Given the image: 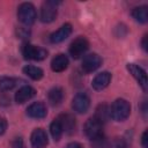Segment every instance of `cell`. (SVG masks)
Masks as SVG:
<instances>
[{
	"mask_svg": "<svg viewBox=\"0 0 148 148\" xmlns=\"http://www.w3.org/2000/svg\"><path fill=\"white\" fill-rule=\"evenodd\" d=\"M130 113H131V104L124 98L116 99L110 108V117L116 121H124L125 119L128 118Z\"/></svg>",
	"mask_w": 148,
	"mask_h": 148,
	"instance_id": "1",
	"label": "cell"
},
{
	"mask_svg": "<svg viewBox=\"0 0 148 148\" xmlns=\"http://www.w3.org/2000/svg\"><path fill=\"white\" fill-rule=\"evenodd\" d=\"M37 17L36 14V8L32 3L30 2H23L18 6L17 8V18L21 23H23L24 25H31L35 23Z\"/></svg>",
	"mask_w": 148,
	"mask_h": 148,
	"instance_id": "2",
	"label": "cell"
},
{
	"mask_svg": "<svg viewBox=\"0 0 148 148\" xmlns=\"http://www.w3.org/2000/svg\"><path fill=\"white\" fill-rule=\"evenodd\" d=\"M83 131H84V134L87 135V138L95 141L103 136V124L101 121H98L95 117H91L86 121Z\"/></svg>",
	"mask_w": 148,
	"mask_h": 148,
	"instance_id": "3",
	"label": "cell"
},
{
	"mask_svg": "<svg viewBox=\"0 0 148 148\" xmlns=\"http://www.w3.org/2000/svg\"><path fill=\"white\" fill-rule=\"evenodd\" d=\"M22 53L24 56L25 59H29V60H37V61H40V60H44L46 57H47V51L43 47H39V46H36V45H32V44H24L23 47H22Z\"/></svg>",
	"mask_w": 148,
	"mask_h": 148,
	"instance_id": "4",
	"label": "cell"
},
{
	"mask_svg": "<svg viewBox=\"0 0 148 148\" xmlns=\"http://www.w3.org/2000/svg\"><path fill=\"white\" fill-rule=\"evenodd\" d=\"M58 5H59V1H54V0L45 1L40 8V21L44 23L52 22L57 16Z\"/></svg>",
	"mask_w": 148,
	"mask_h": 148,
	"instance_id": "5",
	"label": "cell"
},
{
	"mask_svg": "<svg viewBox=\"0 0 148 148\" xmlns=\"http://www.w3.org/2000/svg\"><path fill=\"white\" fill-rule=\"evenodd\" d=\"M88 49H89V42L87 40L86 37L80 36V37L75 38V39L71 43L68 51H69V54H71L74 59H79V58H81V57L87 52Z\"/></svg>",
	"mask_w": 148,
	"mask_h": 148,
	"instance_id": "6",
	"label": "cell"
},
{
	"mask_svg": "<svg viewBox=\"0 0 148 148\" xmlns=\"http://www.w3.org/2000/svg\"><path fill=\"white\" fill-rule=\"evenodd\" d=\"M126 68L130 72V74L136 80V82L139 83V86L145 91H147V89H148V80H147L146 71L143 68H141L140 66L135 65V64H127L126 65Z\"/></svg>",
	"mask_w": 148,
	"mask_h": 148,
	"instance_id": "7",
	"label": "cell"
},
{
	"mask_svg": "<svg viewBox=\"0 0 148 148\" xmlns=\"http://www.w3.org/2000/svg\"><path fill=\"white\" fill-rule=\"evenodd\" d=\"M90 106V98L86 92H77L72 99V108L77 113H86Z\"/></svg>",
	"mask_w": 148,
	"mask_h": 148,
	"instance_id": "8",
	"label": "cell"
},
{
	"mask_svg": "<svg viewBox=\"0 0 148 148\" xmlns=\"http://www.w3.org/2000/svg\"><path fill=\"white\" fill-rule=\"evenodd\" d=\"M102 65V58L97 53H89L82 59V69L86 73H91L99 68Z\"/></svg>",
	"mask_w": 148,
	"mask_h": 148,
	"instance_id": "9",
	"label": "cell"
},
{
	"mask_svg": "<svg viewBox=\"0 0 148 148\" xmlns=\"http://www.w3.org/2000/svg\"><path fill=\"white\" fill-rule=\"evenodd\" d=\"M30 142L32 148H45L49 143L47 134L43 128H35L30 135Z\"/></svg>",
	"mask_w": 148,
	"mask_h": 148,
	"instance_id": "10",
	"label": "cell"
},
{
	"mask_svg": "<svg viewBox=\"0 0 148 148\" xmlns=\"http://www.w3.org/2000/svg\"><path fill=\"white\" fill-rule=\"evenodd\" d=\"M27 114L30 118L34 119H42L45 118L47 114V109L46 105L43 102H35L32 104H30L27 109Z\"/></svg>",
	"mask_w": 148,
	"mask_h": 148,
	"instance_id": "11",
	"label": "cell"
},
{
	"mask_svg": "<svg viewBox=\"0 0 148 148\" xmlns=\"http://www.w3.org/2000/svg\"><path fill=\"white\" fill-rule=\"evenodd\" d=\"M71 34H72V25L69 23H65L57 31H54V32H52L50 35V42L53 43V44L61 43L67 37H69Z\"/></svg>",
	"mask_w": 148,
	"mask_h": 148,
	"instance_id": "12",
	"label": "cell"
},
{
	"mask_svg": "<svg viewBox=\"0 0 148 148\" xmlns=\"http://www.w3.org/2000/svg\"><path fill=\"white\" fill-rule=\"evenodd\" d=\"M110 81H111V73H109V72H102V73L97 74V75L92 79V81H91V87H92L95 90L99 91V90L105 89V88L109 86Z\"/></svg>",
	"mask_w": 148,
	"mask_h": 148,
	"instance_id": "13",
	"label": "cell"
},
{
	"mask_svg": "<svg viewBox=\"0 0 148 148\" xmlns=\"http://www.w3.org/2000/svg\"><path fill=\"white\" fill-rule=\"evenodd\" d=\"M62 127V131L67 134H72L75 131V126H76V121L75 118L69 114V113H62L57 118Z\"/></svg>",
	"mask_w": 148,
	"mask_h": 148,
	"instance_id": "14",
	"label": "cell"
},
{
	"mask_svg": "<svg viewBox=\"0 0 148 148\" xmlns=\"http://www.w3.org/2000/svg\"><path fill=\"white\" fill-rule=\"evenodd\" d=\"M35 95H36L35 88H32L30 86H23V87H21L16 91V94H15V102L18 103V104H23L27 101L31 99Z\"/></svg>",
	"mask_w": 148,
	"mask_h": 148,
	"instance_id": "15",
	"label": "cell"
},
{
	"mask_svg": "<svg viewBox=\"0 0 148 148\" xmlns=\"http://www.w3.org/2000/svg\"><path fill=\"white\" fill-rule=\"evenodd\" d=\"M68 58L62 54V53H59L57 54L52 61H51V69L56 73H60V72H64L67 67H68Z\"/></svg>",
	"mask_w": 148,
	"mask_h": 148,
	"instance_id": "16",
	"label": "cell"
},
{
	"mask_svg": "<svg viewBox=\"0 0 148 148\" xmlns=\"http://www.w3.org/2000/svg\"><path fill=\"white\" fill-rule=\"evenodd\" d=\"M47 99L52 105H58L64 99V90L60 87H53L47 92Z\"/></svg>",
	"mask_w": 148,
	"mask_h": 148,
	"instance_id": "17",
	"label": "cell"
},
{
	"mask_svg": "<svg viewBox=\"0 0 148 148\" xmlns=\"http://www.w3.org/2000/svg\"><path fill=\"white\" fill-rule=\"evenodd\" d=\"M132 17L139 23H146L148 21V7L147 6H139L133 8Z\"/></svg>",
	"mask_w": 148,
	"mask_h": 148,
	"instance_id": "18",
	"label": "cell"
},
{
	"mask_svg": "<svg viewBox=\"0 0 148 148\" xmlns=\"http://www.w3.org/2000/svg\"><path fill=\"white\" fill-rule=\"evenodd\" d=\"M23 73H24L27 76H29L30 79L35 80V81L40 80V79L43 77V75H44V72H43L42 68H39V67H37V66H32V65H27V66H24V67H23Z\"/></svg>",
	"mask_w": 148,
	"mask_h": 148,
	"instance_id": "19",
	"label": "cell"
},
{
	"mask_svg": "<svg viewBox=\"0 0 148 148\" xmlns=\"http://www.w3.org/2000/svg\"><path fill=\"white\" fill-rule=\"evenodd\" d=\"M94 117L98 121H101L102 124H104L110 118V108L106 104H99L96 108V112H95Z\"/></svg>",
	"mask_w": 148,
	"mask_h": 148,
	"instance_id": "20",
	"label": "cell"
},
{
	"mask_svg": "<svg viewBox=\"0 0 148 148\" xmlns=\"http://www.w3.org/2000/svg\"><path fill=\"white\" fill-rule=\"evenodd\" d=\"M17 83V80L12 76H1L0 77V91L12 90Z\"/></svg>",
	"mask_w": 148,
	"mask_h": 148,
	"instance_id": "21",
	"label": "cell"
},
{
	"mask_svg": "<svg viewBox=\"0 0 148 148\" xmlns=\"http://www.w3.org/2000/svg\"><path fill=\"white\" fill-rule=\"evenodd\" d=\"M50 132H51L52 138H53L56 141H59V140L61 139L64 131H62V127H61V125H60V123H59L58 119H54V120L51 123V125H50Z\"/></svg>",
	"mask_w": 148,
	"mask_h": 148,
	"instance_id": "22",
	"label": "cell"
},
{
	"mask_svg": "<svg viewBox=\"0 0 148 148\" xmlns=\"http://www.w3.org/2000/svg\"><path fill=\"white\" fill-rule=\"evenodd\" d=\"M108 147L109 148H126V142L123 138H114L109 142Z\"/></svg>",
	"mask_w": 148,
	"mask_h": 148,
	"instance_id": "23",
	"label": "cell"
},
{
	"mask_svg": "<svg viewBox=\"0 0 148 148\" xmlns=\"http://www.w3.org/2000/svg\"><path fill=\"white\" fill-rule=\"evenodd\" d=\"M12 148H27L22 138H15L12 141Z\"/></svg>",
	"mask_w": 148,
	"mask_h": 148,
	"instance_id": "24",
	"label": "cell"
},
{
	"mask_svg": "<svg viewBox=\"0 0 148 148\" xmlns=\"http://www.w3.org/2000/svg\"><path fill=\"white\" fill-rule=\"evenodd\" d=\"M7 130V120L2 117H0V135H2Z\"/></svg>",
	"mask_w": 148,
	"mask_h": 148,
	"instance_id": "25",
	"label": "cell"
},
{
	"mask_svg": "<svg viewBox=\"0 0 148 148\" xmlns=\"http://www.w3.org/2000/svg\"><path fill=\"white\" fill-rule=\"evenodd\" d=\"M147 131H145L142 133V136H141V145H142V148H148V143H147Z\"/></svg>",
	"mask_w": 148,
	"mask_h": 148,
	"instance_id": "26",
	"label": "cell"
},
{
	"mask_svg": "<svg viewBox=\"0 0 148 148\" xmlns=\"http://www.w3.org/2000/svg\"><path fill=\"white\" fill-rule=\"evenodd\" d=\"M65 148H83V146L79 142H69Z\"/></svg>",
	"mask_w": 148,
	"mask_h": 148,
	"instance_id": "27",
	"label": "cell"
},
{
	"mask_svg": "<svg viewBox=\"0 0 148 148\" xmlns=\"http://www.w3.org/2000/svg\"><path fill=\"white\" fill-rule=\"evenodd\" d=\"M142 47L145 51H147V35H145L142 38Z\"/></svg>",
	"mask_w": 148,
	"mask_h": 148,
	"instance_id": "28",
	"label": "cell"
}]
</instances>
